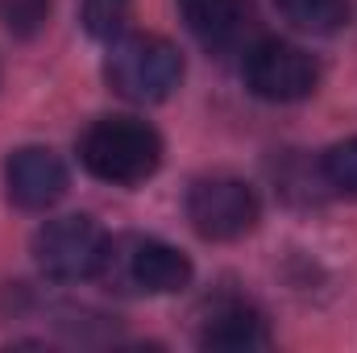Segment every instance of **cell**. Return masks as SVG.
Instances as JSON below:
<instances>
[{"instance_id": "30bf717a", "label": "cell", "mask_w": 357, "mask_h": 353, "mask_svg": "<svg viewBox=\"0 0 357 353\" xmlns=\"http://www.w3.org/2000/svg\"><path fill=\"white\" fill-rule=\"evenodd\" d=\"M274 4L303 33H337L349 21V0H274Z\"/></svg>"}, {"instance_id": "8fae6325", "label": "cell", "mask_w": 357, "mask_h": 353, "mask_svg": "<svg viewBox=\"0 0 357 353\" xmlns=\"http://www.w3.org/2000/svg\"><path fill=\"white\" fill-rule=\"evenodd\" d=\"M129 8H133V0H84L79 21H84V29L91 38L112 42V38H121V29L129 21Z\"/></svg>"}, {"instance_id": "3957f363", "label": "cell", "mask_w": 357, "mask_h": 353, "mask_svg": "<svg viewBox=\"0 0 357 353\" xmlns=\"http://www.w3.org/2000/svg\"><path fill=\"white\" fill-rule=\"evenodd\" d=\"M100 274L133 295H175L191 283V258L158 237H121L108 241Z\"/></svg>"}, {"instance_id": "6da1fadb", "label": "cell", "mask_w": 357, "mask_h": 353, "mask_svg": "<svg viewBox=\"0 0 357 353\" xmlns=\"http://www.w3.org/2000/svg\"><path fill=\"white\" fill-rule=\"evenodd\" d=\"M79 163L112 187H137L162 167V137L137 117H100L79 137Z\"/></svg>"}, {"instance_id": "277c9868", "label": "cell", "mask_w": 357, "mask_h": 353, "mask_svg": "<svg viewBox=\"0 0 357 353\" xmlns=\"http://www.w3.org/2000/svg\"><path fill=\"white\" fill-rule=\"evenodd\" d=\"M108 258V233L91 216H59L46 220L33 237V262L54 283H84L104 270Z\"/></svg>"}, {"instance_id": "7c38bea8", "label": "cell", "mask_w": 357, "mask_h": 353, "mask_svg": "<svg viewBox=\"0 0 357 353\" xmlns=\"http://www.w3.org/2000/svg\"><path fill=\"white\" fill-rule=\"evenodd\" d=\"M320 171H324V183H328L337 195L357 200V137H349V142H337V146L324 154Z\"/></svg>"}, {"instance_id": "4fadbf2b", "label": "cell", "mask_w": 357, "mask_h": 353, "mask_svg": "<svg viewBox=\"0 0 357 353\" xmlns=\"http://www.w3.org/2000/svg\"><path fill=\"white\" fill-rule=\"evenodd\" d=\"M50 8H54V0H0V25L13 38H33L46 25Z\"/></svg>"}, {"instance_id": "9c48e42d", "label": "cell", "mask_w": 357, "mask_h": 353, "mask_svg": "<svg viewBox=\"0 0 357 353\" xmlns=\"http://www.w3.org/2000/svg\"><path fill=\"white\" fill-rule=\"evenodd\" d=\"M187 29L208 50H233L254 29V0H178Z\"/></svg>"}, {"instance_id": "7a4b0ae2", "label": "cell", "mask_w": 357, "mask_h": 353, "mask_svg": "<svg viewBox=\"0 0 357 353\" xmlns=\"http://www.w3.org/2000/svg\"><path fill=\"white\" fill-rule=\"evenodd\" d=\"M104 80L112 84L116 96L133 104H162L175 96L183 80V59L158 33H121L108 46Z\"/></svg>"}, {"instance_id": "ba28073f", "label": "cell", "mask_w": 357, "mask_h": 353, "mask_svg": "<svg viewBox=\"0 0 357 353\" xmlns=\"http://www.w3.org/2000/svg\"><path fill=\"white\" fill-rule=\"evenodd\" d=\"M199 345H204V350H220V353L266 350L270 345V324L254 303H245V299H237V295H225V299H216V303L204 312Z\"/></svg>"}, {"instance_id": "5b68a950", "label": "cell", "mask_w": 357, "mask_h": 353, "mask_svg": "<svg viewBox=\"0 0 357 353\" xmlns=\"http://www.w3.org/2000/svg\"><path fill=\"white\" fill-rule=\"evenodd\" d=\"M258 216H262V204H258L254 187L233 175L199 179L187 191V220L208 241H237V237L254 233Z\"/></svg>"}, {"instance_id": "8992f818", "label": "cell", "mask_w": 357, "mask_h": 353, "mask_svg": "<svg viewBox=\"0 0 357 353\" xmlns=\"http://www.w3.org/2000/svg\"><path fill=\"white\" fill-rule=\"evenodd\" d=\"M245 84L254 96H262L270 104H295L307 100L320 84V67L307 50L266 38L245 54Z\"/></svg>"}, {"instance_id": "52a82bcc", "label": "cell", "mask_w": 357, "mask_h": 353, "mask_svg": "<svg viewBox=\"0 0 357 353\" xmlns=\"http://www.w3.org/2000/svg\"><path fill=\"white\" fill-rule=\"evenodd\" d=\"M4 191L21 212H46L67 195V167L46 146H21L4 163Z\"/></svg>"}]
</instances>
